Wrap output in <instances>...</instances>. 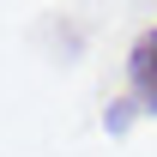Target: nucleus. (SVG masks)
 I'll list each match as a JSON object with an SVG mask.
<instances>
[{"mask_svg":"<svg viewBox=\"0 0 157 157\" xmlns=\"http://www.w3.org/2000/svg\"><path fill=\"white\" fill-rule=\"evenodd\" d=\"M133 78L145 85V91H157V36H145L133 48Z\"/></svg>","mask_w":157,"mask_h":157,"instance_id":"nucleus-1","label":"nucleus"}]
</instances>
